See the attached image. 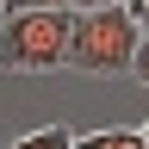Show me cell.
Instances as JSON below:
<instances>
[{
	"label": "cell",
	"mask_w": 149,
	"mask_h": 149,
	"mask_svg": "<svg viewBox=\"0 0 149 149\" xmlns=\"http://www.w3.org/2000/svg\"><path fill=\"white\" fill-rule=\"evenodd\" d=\"M74 19H81L74 6L6 13V19H0V68H6V74H56V68H68Z\"/></svg>",
	"instance_id": "6da1fadb"
},
{
	"label": "cell",
	"mask_w": 149,
	"mask_h": 149,
	"mask_svg": "<svg viewBox=\"0 0 149 149\" xmlns=\"http://www.w3.org/2000/svg\"><path fill=\"white\" fill-rule=\"evenodd\" d=\"M81 13V6H74ZM137 50H143V25L130 6H93L74 19V50H68V68L81 74H137Z\"/></svg>",
	"instance_id": "7a4b0ae2"
},
{
	"label": "cell",
	"mask_w": 149,
	"mask_h": 149,
	"mask_svg": "<svg viewBox=\"0 0 149 149\" xmlns=\"http://www.w3.org/2000/svg\"><path fill=\"white\" fill-rule=\"evenodd\" d=\"M74 143H81V137H74L68 124H44V130H25L13 149H74Z\"/></svg>",
	"instance_id": "3957f363"
},
{
	"label": "cell",
	"mask_w": 149,
	"mask_h": 149,
	"mask_svg": "<svg viewBox=\"0 0 149 149\" xmlns=\"http://www.w3.org/2000/svg\"><path fill=\"white\" fill-rule=\"evenodd\" d=\"M50 6H74V0H0V13H50Z\"/></svg>",
	"instance_id": "277c9868"
},
{
	"label": "cell",
	"mask_w": 149,
	"mask_h": 149,
	"mask_svg": "<svg viewBox=\"0 0 149 149\" xmlns=\"http://www.w3.org/2000/svg\"><path fill=\"white\" fill-rule=\"evenodd\" d=\"M137 81L149 87V37H143V50H137Z\"/></svg>",
	"instance_id": "5b68a950"
},
{
	"label": "cell",
	"mask_w": 149,
	"mask_h": 149,
	"mask_svg": "<svg viewBox=\"0 0 149 149\" xmlns=\"http://www.w3.org/2000/svg\"><path fill=\"white\" fill-rule=\"evenodd\" d=\"M81 13H93V6H124V0H74Z\"/></svg>",
	"instance_id": "8992f818"
},
{
	"label": "cell",
	"mask_w": 149,
	"mask_h": 149,
	"mask_svg": "<svg viewBox=\"0 0 149 149\" xmlns=\"http://www.w3.org/2000/svg\"><path fill=\"white\" fill-rule=\"evenodd\" d=\"M130 13H137V25H143V37H149V6H130Z\"/></svg>",
	"instance_id": "52a82bcc"
},
{
	"label": "cell",
	"mask_w": 149,
	"mask_h": 149,
	"mask_svg": "<svg viewBox=\"0 0 149 149\" xmlns=\"http://www.w3.org/2000/svg\"><path fill=\"white\" fill-rule=\"evenodd\" d=\"M124 6H149V0H124Z\"/></svg>",
	"instance_id": "ba28073f"
},
{
	"label": "cell",
	"mask_w": 149,
	"mask_h": 149,
	"mask_svg": "<svg viewBox=\"0 0 149 149\" xmlns=\"http://www.w3.org/2000/svg\"><path fill=\"white\" fill-rule=\"evenodd\" d=\"M137 130H143V143H149V124H137Z\"/></svg>",
	"instance_id": "9c48e42d"
}]
</instances>
